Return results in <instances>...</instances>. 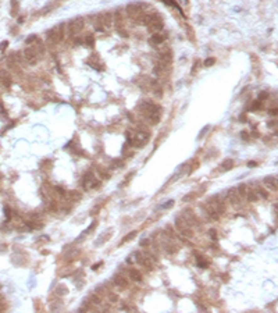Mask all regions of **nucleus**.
Masks as SVG:
<instances>
[{
	"label": "nucleus",
	"instance_id": "18",
	"mask_svg": "<svg viewBox=\"0 0 278 313\" xmlns=\"http://www.w3.org/2000/svg\"><path fill=\"white\" fill-rule=\"evenodd\" d=\"M232 164H234L232 163V160H225L222 166H224V169H232Z\"/></svg>",
	"mask_w": 278,
	"mask_h": 313
},
{
	"label": "nucleus",
	"instance_id": "14",
	"mask_svg": "<svg viewBox=\"0 0 278 313\" xmlns=\"http://www.w3.org/2000/svg\"><path fill=\"white\" fill-rule=\"evenodd\" d=\"M135 235H136V232H131L129 235H127V237H124L122 238V241H121V244H125L127 241H131V240H134L135 238Z\"/></svg>",
	"mask_w": 278,
	"mask_h": 313
},
{
	"label": "nucleus",
	"instance_id": "8",
	"mask_svg": "<svg viewBox=\"0 0 278 313\" xmlns=\"http://www.w3.org/2000/svg\"><path fill=\"white\" fill-rule=\"evenodd\" d=\"M227 198H228V201H229V203H231L232 206H238L239 203H241V195H239L238 191L235 188L229 189L228 193H227Z\"/></svg>",
	"mask_w": 278,
	"mask_h": 313
},
{
	"label": "nucleus",
	"instance_id": "25",
	"mask_svg": "<svg viewBox=\"0 0 278 313\" xmlns=\"http://www.w3.org/2000/svg\"><path fill=\"white\" fill-rule=\"evenodd\" d=\"M173 205H174V201H170V202H167L166 205H163V208L167 209V208H170V206H173Z\"/></svg>",
	"mask_w": 278,
	"mask_h": 313
},
{
	"label": "nucleus",
	"instance_id": "1",
	"mask_svg": "<svg viewBox=\"0 0 278 313\" xmlns=\"http://www.w3.org/2000/svg\"><path fill=\"white\" fill-rule=\"evenodd\" d=\"M64 25H59V27L53 28L51 31H49L47 34V42L51 45H56V43H60L64 38Z\"/></svg>",
	"mask_w": 278,
	"mask_h": 313
},
{
	"label": "nucleus",
	"instance_id": "24",
	"mask_svg": "<svg viewBox=\"0 0 278 313\" xmlns=\"http://www.w3.org/2000/svg\"><path fill=\"white\" fill-rule=\"evenodd\" d=\"M210 237L213 240H217V235H216V230H210Z\"/></svg>",
	"mask_w": 278,
	"mask_h": 313
},
{
	"label": "nucleus",
	"instance_id": "21",
	"mask_svg": "<svg viewBox=\"0 0 278 313\" xmlns=\"http://www.w3.org/2000/svg\"><path fill=\"white\" fill-rule=\"evenodd\" d=\"M34 40H36V36H35V35H34V36H29V38H28V39L25 40V42H27V45H31Z\"/></svg>",
	"mask_w": 278,
	"mask_h": 313
},
{
	"label": "nucleus",
	"instance_id": "17",
	"mask_svg": "<svg viewBox=\"0 0 278 313\" xmlns=\"http://www.w3.org/2000/svg\"><path fill=\"white\" fill-rule=\"evenodd\" d=\"M85 42H86V45H88V46H92V45L95 43V39H93L92 35H88V36L85 38Z\"/></svg>",
	"mask_w": 278,
	"mask_h": 313
},
{
	"label": "nucleus",
	"instance_id": "10",
	"mask_svg": "<svg viewBox=\"0 0 278 313\" xmlns=\"http://www.w3.org/2000/svg\"><path fill=\"white\" fill-rule=\"evenodd\" d=\"M114 284L117 287H120V288L125 289L128 287V280L124 278V277H121V276H115L114 277Z\"/></svg>",
	"mask_w": 278,
	"mask_h": 313
},
{
	"label": "nucleus",
	"instance_id": "20",
	"mask_svg": "<svg viewBox=\"0 0 278 313\" xmlns=\"http://www.w3.org/2000/svg\"><path fill=\"white\" fill-rule=\"evenodd\" d=\"M92 302H93V303H96V305H99V303L102 302V301H100V298H99L98 295H93V296H92Z\"/></svg>",
	"mask_w": 278,
	"mask_h": 313
},
{
	"label": "nucleus",
	"instance_id": "27",
	"mask_svg": "<svg viewBox=\"0 0 278 313\" xmlns=\"http://www.w3.org/2000/svg\"><path fill=\"white\" fill-rule=\"evenodd\" d=\"M56 192H57V193H61V195H63V193H64L63 188H56Z\"/></svg>",
	"mask_w": 278,
	"mask_h": 313
},
{
	"label": "nucleus",
	"instance_id": "4",
	"mask_svg": "<svg viewBox=\"0 0 278 313\" xmlns=\"http://www.w3.org/2000/svg\"><path fill=\"white\" fill-rule=\"evenodd\" d=\"M163 20L159 17L157 14H154L153 17H152V21L147 24V31L150 32V34H154V32H159L163 30Z\"/></svg>",
	"mask_w": 278,
	"mask_h": 313
},
{
	"label": "nucleus",
	"instance_id": "2",
	"mask_svg": "<svg viewBox=\"0 0 278 313\" xmlns=\"http://www.w3.org/2000/svg\"><path fill=\"white\" fill-rule=\"evenodd\" d=\"M175 225H177V228L181 231V234L182 235H185V237H188V238L192 237V230H190V225H189V223H188L186 219L177 217Z\"/></svg>",
	"mask_w": 278,
	"mask_h": 313
},
{
	"label": "nucleus",
	"instance_id": "15",
	"mask_svg": "<svg viewBox=\"0 0 278 313\" xmlns=\"http://www.w3.org/2000/svg\"><path fill=\"white\" fill-rule=\"evenodd\" d=\"M67 292H68V291H67V288L64 285H59V287H57V294H60V295H66Z\"/></svg>",
	"mask_w": 278,
	"mask_h": 313
},
{
	"label": "nucleus",
	"instance_id": "3",
	"mask_svg": "<svg viewBox=\"0 0 278 313\" xmlns=\"http://www.w3.org/2000/svg\"><path fill=\"white\" fill-rule=\"evenodd\" d=\"M83 25H85L83 18H77V20H74V21H70L68 25H67V32H68L70 35L78 34V32L82 31Z\"/></svg>",
	"mask_w": 278,
	"mask_h": 313
},
{
	"label": "nucleus",
	"instance_id": "6",
	"mask_svg": "<svg viewBox=\"0 0 278 313\" xmlns=\"http://www.w3.org/2000/svg\"><path fill=\"white\" fill-rule=\"evenodd\" d=\"M127 14L132 18V20L136 21L138 18H141L142 15L145 14V13H143V10L141 8V6L139 4H129L127 7Z\"/></svg>",
	"mask_w": 278,
	"mask_h": 313
},
{
	"label": "nucleus",
	"instance_id": "26",
	"mask_svg": "<svg viewBox=\"0 0 278 313\" xmlns=\"http://www.w3.org/2000/svg\"><path fill=\"white\" fill-rule=\"evenodd\" d=\"M259 193H260V195H261V196H263V198H267V193H266V192H264V191H263V189H260V191H259Z\"/></svg>",
	"mask_w": 278,
	"mask_h": 313
},
{
	"label": "nucleus",
	"instance_id": "12",
	"mask_svg": "<svg viewBox=\"0 0 278 313\" xmlns=\"http://www.w3.org/2000/svg\"><path fill=\"white\" fill-rule=\"evenodd\" d=\"M129 278H132L134 281H141L142 280V274L138 272V270H135V269H129Z\"/></svg>",
	"mask_w": 278,
	"mask_h": 313
},
{
	"label": "nucleus",
	"instance_id": "9",
	"mask_svg": "<svg viewBox=\"0 0 278 313\" xmlns=\"http://www.w3.org/2000/svg\"><path fill=\"white\" fill-rule=\"evenodd\" d=\"M164 40H166V35H161L160 32H154L150 36V42L154 45H161Z\"/></svg>",
	"mask_w": 278,
	"mask_h": 313
},
{
	"label": "nucleus",
	"instance_id": "23",
	"mask_svg": "<svg viewBox=\"0 0 278 313\" xmlns=\"http://www.w3.org/2000/svg\"><path fill=\"white\" fill-rule=\"evenodd\" d=\"M110 301H111V302H117L118 301V296L114 295V294H111V295H110Z\"/></svg>",
	"mask_w": 278,
	"mask_h": 313
},
{
	"label": "nucleus",
	"instance_id": "5",
	"mask_svg": "<svg viewBox=\"0 0 278 313\" xmlns=\"http://www.w3.org/2000/svg\"><path fill=\"white\" fill-rule=\"evenodd\" d=\"M98 24L102 25V27H100V28H102V31L110 28V27H111V24H113L111 14H110V13H102V14H99L98 15Z\"/></svg>",
	"mask_w": 278,
	"mask_h": 313
},
{
	"label": "nucleus",
	"instance_id": "13",
	"mask_svg": "<svg viewBox=\"0 0 278 313\" xmlns=\"http://www.w3.org/2000/svg\"><path fill=\"white\" fill-rule=\"evenodd\" d=\"M246 195H248V198H249V201H250V202H256L257 201V195H256V192H254L253 189H249V191H246Z\"/></svg>",
	"mask_w": 278,
	"mask_h": 313
},
{
	"label": "nucleus",
	"instance_id": "19",
	"mask_svg": "<svg viewBox=\"0 0 278 313\" xmlns=\"http://www.w3.org/2000/svg\"><path fill=\"white\" fill-rule=\"evenodd\" d=\"M213 64H214V59H207V60L205 61V66L206 67H210V66H213Z\"/></svg>",
	"mask_w": 278,
	"mask_h": 313
},
{
	"label": "nucleus",
	"instance_id": "7",
	"mask_svg": "<svg viewBox=\"0 0 278 313\" xmlns=\"http://www.w3.org/2000/svg\"><path fill=\"white\" fill-rule=\"evenodd\" d=\"M24 54H25V60L29 64H36L38 60H39V56H40V54L34 49V46L27 47V49L24 50Z\"/></svg>",
	"mask_w": 278,
	"mask_h": 313
},
{
	"label": "nucleus",
	"instance_id": "22",
	"mask_svg": "<svg viewBox=\"0 0 278 313\" xmlns=\"http://www.w3.org/2000/svg\"><path fill=\"white\" fill-rule=\"evenodd\" d=\"M7 45H8V42L7 40H4V42H2V45H0V50H4L6 49V47H7Z\"/></svg>",
	"mask_w": 278,
	"mask_h": 313
},
{
	"label": "nucleus",
	"instance_id": "16",
	"mask_svg": "<svg viewBox=\"0 0 278 313\" xmlns=\"http://www.w3.org/2000/svg\"><path fill=\"white\" fill-rule=\"evenodd\" d=\"M238 193H239V195H242V196L246 195V185H243V184H242V185L238 188Z\"/></svg>",
	"mask_w": 278,
	"mask_h": 313
},
{
	"label": "nucleus",
	"instance_id": "11",
	"mask_svg": "<svg viewBox=\"0 0 278 313\" xmlns=\"http://www.w3.org/2000/svg\"><path fill=\"white\" fill-rule=\"evenodd\" d=\"M264 184H266L270 189H273V191H275L277 189V180L273 178V177H267V178H264Z\"/></svg>",
	"mask_w": 278,
	"mask_h": 313
}]
</instances>
